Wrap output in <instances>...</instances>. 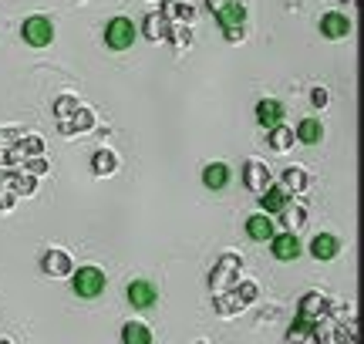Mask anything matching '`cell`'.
<instances>
[{"mask_svg": "<svg viewBox=\"0 0 364 344\" xmlns=\"http://www.w3.org/2000/svg\"><path fill=\"white\" fill-rule=\"evenodd\" d=\"M105 287H108V277H105V270L101 267L71 270V290H75V297H81V301H95V297H101Z\"/></svg>", "mask_w": 364, "mask_h": 344, "instance_id": "obj_1", "label": "cell"}, {"mask_svg": "<svg viewBox=\"0 0 364 344\" xmlns=\"http://www.w3.org/2000/svg\"><path fill=\"white\" fill-rule=\"evenodd\" d=\"M240 270H243V257H236V253H223L219 264H216L213 273H209V287H213L216 294L233 290V287L240 284Z\"/></svg>", "mask_w": 364, "mask_h": 344, "instance_id": "obj_2", "label": "cell"}, {"mask_svg": "<svg viewBox=\"0 0 364 344\" xmlns=\"http://www.w3.org/2000/svg\"><path fill=\"white\" fill-rule=\"evenodd\" d=\"M135 38H138V27H135L132 17H112L105 24V44L112 51H128L135 44Z\"/></svg>", "mask_w": 364, "mask_h": 344, "instance_id": "obj_3", "label": "cell"}, {"mask_svg": "<svg viewBox=\"0 0 364 344\" xmlns=\"http://www.w3.org/2000/svg\"><path fill=\"white\" fill-rule=\"evenodd\" d=\"M21 38L27 41L31 47H47V44L54 41V24H51L47 17L34 14V17H27V21L21 24Z\"/></svg>", "mask_w": 364, "mask_h": 344, "instance_id": "obj_4", "label": "cell"}, {"mask_svg": "<svg viewBox=\"0 0 364 344\" xmlns=\"http://www.w3.org/2000/svg\"><path fill=\"white\" fill-rule=\"evenodd\" d=\"M243 186L250 192H260L267 190V186H274V176H270V169H267V162H260V159H246L243 162Z\"/></svg>", "mask_w": 364, "mask_h": 344, "instance_id": "obj_5", "label": "cell"}, {"mask_svg": "<svg viewBox=\"0 0 364 344\" xmlns=\"http://www.w3.org/2000/svg\"><path fill=\"white\" fill-rule=\"evenodd\" d=\"M71 257L64 253V250H58V246H51V250H44L40 253V273L44 277H54V280H61V277H71Z\"/></svg>", "mask_w": 364, "mask_h": 344, "instance_id": "obj_6", "label": "cell"}, {"mask_svg": "<svg viewBox=\"0 0 364 344\" xmlns=\"http://www.w3.org/2000/svg\"><path fill=\"white\" fill-rule=\"evenodd\" d=\"M297 317H304V321H311V324H317V321H324V317H330V297H324V294H317V290L304 294L300 304H297Z\"/></svg>", "mask_w": 364, "mask_h": 344, "instance_id": "obj_7", "label": "cell"}, {"mask_svg": "<svg viewBox=\"0 0 364 344\" xmlns=\"http://www.w3.org/2000/svg\"><path fill=\"white\" fill-rule=\"evenodd\" d=\"M270 253L280 260V264H290V260H297L300 253H304V243L297 240V233H274L270 236Z\"/></svg>", "mask_w": 364, "mask_h": 344, "instance_id": "obj_8", "label": "cell"}, {"mask_svg": "<svg viewBox=\"0 0 364 344\" xmlns=\"http://www.w3.org/2000/svg\"><path fill=\"white\" fill-rule=\"evenodd\" d=\"M351 31H354V24H351V17L341 14V10H330V14H324L321 17V34L324 38L341 41V38H351Z\"/></svg>", "mask_w": 364, "mask_h": 344, "instance_id": "obj_9", "label": "cell"}, {"mask_svg": "<svg viewBox=\"0 0 364 344\" xmlns=\"http://www.w3.org/2000/svg\"><path fill=\"white\" fill-rule=\"evenodd\" d=\"M125 297H128V304H132V307L149 310V307L159 301V290H156L149 280H132V284L125 287Z\"/></svg>", "mask_w": 364, "mask_h": 344, "instance_id": "obj_10", "label": "cell"}, {"mask_svg": "<svg viewBox=\"0 0 364 344\" xmlns=\"http://www.w3.org/2000/svg\"><path fill=\"white\" fill-rule=\"evenodd\" d=\"M307 250H311L314 260H334V257L341 253V240H337L334 233H317V236L307 243Z\"/></svg>", "mask_w": 364, "mask_h": 344, "instance_id": "obj_11", "label": "cell"}, {"mask_svg": "<svg viewBox=\"0 0 364 344\" xmlns=\"http://www.w3.org/2000/svg\"><path fill=\"white\" fill-rule=\"evenodd\" d=\"M290 199H293V196L283 190V186H267V190L260 192V213H267V216L283 213V206H287Z\"/></svg>", "mask_w": 364, "mask_h": 344, "instance_id": "obj_12", "label": "cell"}, {"mask_svg": "<svg viewBox=\"0 0 364 344\" xmlns=\"http://www.w3.org/2000/svg\"><path fill=\"white\" fill-rule=\"evenodd\" d=\"M202 186L213 192H223L230 186V165H226V162H209V165L202 169Z\"/></svg>", "mask_w": 364, "mask_h": 344, "instance_id": "obj_13", "label": "cell"}, {"mask_svg": "<svg viewBox=\"0 0 364 344\" xmlns=\"http://www.w3.org/2000/svg\"><path fill=\"white\" fill-rule=\"evenodd\" d=\"M274 233H277V227H274V220H270L267 213H253V216L246 220V236L256 240V243H270Z\"/></svg>", "mask_w": 364, "mask_h": 344, "instance_id": "obj_14", "label": "cell"}, {"mask_svg": "<svg viewBox=\"0 0 364 344\" xmlns=\"http://www.w3.org/2000/svg\"><path fill=\"white\" fill-rule=\"evenodd\" d=\"M216 24H219V31L246 24V3H233V0H226V3L216 10Z\"/></svg>", "mask_w": 364, "mask_h": 344, "instance_id": "obj_15", "label": "cell"}, {"mask_svg": "<svg viewBox=\"0 0 364 344\" xmlns=\"http://www.w3.org/2000/svg\"><path fill=\"white\" fill-rule=\"evenodd\" d=\"M283 105L277 102V98H260L256 102V122L263 125V128H274V125H280L283 122Z\"/></svg>", "mask_w": 364, "mask_h": 344, "instance_id": "obj_16", "label": "cell"}, {"mask_svg": "<svg viewBox=\"0 0 364 344\" xmlns=\"http://www.w3.org/2000/svg\"><path fill=\"white\" fill-rule=\"evenodd\" d=\"M0 186L14 190L17 196H34L38 192V176H31V172H3Z\"/></svg>", "mask_w": 364, "mask_h": 344, "instance_id": "obj_17", "label": "cell"}, {"mask_svg": "<svg viewBox=\"0 0 364 344\" xmlns=\"http://www.w3.org/2000/svg\"><path fill=\"white\" fill-rule=\"evenodd\" d=\"M280 186L290 192V196H300V192H307V186H311V176H307L300 165H287L280 176Z\"/></svg>", "mask_w": 364, "mask_h": 344, "instance_id": "obj_18", "label": "cell"}, {"mask_svg": "<svg viewBox=\"0 0 364 344\" xmlns=\"http://www.w3.org/2000/svg\"><path fill=\"white\" fill-rule=\"evenodd\" d=\"M91 172H95L98 179L115 176V172H119V155L112 152V149H98V152L91 155Z\"/></svg>", "mask_w": 364, "mask_h": 344, "instance_id": "obj_19", "label": "cell"}, {"mask_svg": "<svg viewBox=\"0 0 364 344\" xmlns=\"http://www.w3.org/2000/svg\"><path fill=\"white\" fill-rule=\"evenodd\" d=\"M297 142H304V146H317L324 139V125H321V118H304L300 125H297Z\"/></svg>", "mask_w": 364, "mask_h": 344, "instance_id": "obj_20", "label": "cell"}, {"mask_svg": "<svg viewBox=\"0 0 364 344\" xmlns=\"http://www.w3.org/2000/svg\"><path fill=\"white\" fill-rule=\"evenodd\" d=\"M121 344H152V331L142 321H128L121 324Z\"/></svg>", "mask_w": 364, "mask_h": 344, "instance_id": "obj_21", "label": "cell"}, {"mask_svg": "<svg viewBox=\"0 0 364 344\" xmlns=\"http://www.w3.org/2000/svg\"><path fill=\"white\" fill-rule=\"evenodd\" d=\"M267 132H270V139H267V142H270V149H274V152H290V149H293V139H297V135H293V128H287V125H274V128H267Z\"/></svg>", "mask_w": 364, "mask_h": 344, "instance_id": "obj_22", "label": "cell"}, {"mask_svg": "<svg viewBox=\"0 0 364 344\" xmlns=\"http://www.w3.org/2000/svg\"><path fill=\"white\" fill-rule=\"evenodd\" d=\"M243 307H246V304L240 301V294H230V290H223V294L213 301V310H216L219 317H236Z\"/></svg>", "mask_w": 364, "mask_h": 344, "instance_id": "obj_23", "label": "cell"}, {"mask_svg": "<svg viewBox=\"0 0 364 344\" xmlns=\"http://www.w3.org/2000/svg\"><path fill=\"white\" fill-rule=\"evenodd\" d=\"M287 344H307L314 341V324L311 321H304V317H293V324H290V331H287Z\"/></svg>", "mask_w": 364, "mask_h": 344, "instance_id": "obj_24", "label": "cell"}, {"mask_svg": "<svg viewBox=\"0 0 364 344\" xmlns=\"http://www.w3.org/2000/svg\"><path fill=\"white\" fill-rule=\"evenodd\" d=\"M68 128H71V135H78V132H91L95 128V112L91 108H75V115L68 118Z\"/></svg>", "mask_w": 364, "mask_h": 344, "instance_id": "obj_25", "label": "cell"}, {"mask_svg": "<svg viewBox=\"0 0 364 344\" xmlns=\"http://www.w3.org/2000/svg\"><path fill=\"white\" fill-rule=\"evenodd\" d=\"M142 31H145V38L149 41H162L165 38V31H169V21H165L162 14H149V17L142 21Z\"/></svg>", "mask_w": 364, "mask_h": 344, "instance_id": "obj_26", "label": "cell"}, {"mask_svg": "<svg viewBox=\"0 0 364 344\" xmlns=\"http://www.w3.org/2000/svg\"><path fill=\"white\" fill-rule=\"evenodd\" d=\"M165 38L172 41V47H175V51H182V47H189V44H193V31H189V24H169Z\"/></svg>", "mask_w": 364, "mask_h": 344, "instance_id": "obj_27", "label": "cell"}, {"mask_svg": "<svg viewBox=\"0 0 364 344\" xmlns=\"http://www.w3.org/2000/svg\"><path fill=\"white\" fill-rule=\"evenodd\" d=\"M283 220H287L290 233H297V229L307 223V206H300V203H297V206H290V203H287V206H283Z\"/></svg>", "mask_w": 364, "mask_h": 344, "instance_id": "obj_28", "label": "cell"}, {"mask_svg": "<svg viewBox=\"0 0 364 344\" xmlns=\"http://www.w3.org/2000/svg\"><path fill=\"white\" fill-rule=\"evenodd\" d=\"M75 108H78V98H75V95H61V98L54 102V118H58V125L68 122V118L75 115Z\"/></svg>", "mask_w": 364, "mask_h": 344, "instance_id": "obj_29", "label": "cell"}, {"mask_svg": "<svg viewBox=\"0 0 364 344\" xmlns=\"http://www.w3.org/2000/svg\"><path fill=\"white\" fill-rule=\"evenodd\" d=\"M21 139H24L21 128H0V149H14Z\"/></svg>", "mask_w": 364, "mask_h": 344, "instance_id": "obj_30", "label": "cell"}, {"mask_svg": "<svg viewBox=\"0 0 364 344\" xmlns=\"http://www.w3.org/2000/svg\"><path fill=\"white\" fill-rule=\"evenodd\" d=\"M236 294H240V301H243V304H253L260 290H256V284H250V280H243V284H236Z\"/></svg>", "mask_w": 364, "mask_h": 344, "instance_id": "obj_31", "label": "cell"}, {"mask_svg": "<svg viewBox=\"0 0 364 344\" xmlns=\"http://www.w3.org/2000/svg\"><path fill=\"white\" fill-rule=\"evenodd\" d=\"M17 206V192L7 190V186H0V213H10Z\"/></svg>", "mask_w": 364, "mask_h": 344, "instance_id": "obj_32", "label": "cell"}, {"mask_svg": "<svg viewBox=\"0 0 364 344\" xmlns=\"http://www.w3.org/2000/svg\"><path fill=\"white\" fill-rule=\"evenodd\" d=\"M47 169H51V165H47L40 155H34V159H27V162H24V172H31V176H44Z\"/></svg>", "mask_w": 364, "mask_h": 344, "instance_id": "obj_33", "label": "cell"}, {"mask_svg": "<svg viewBox=\"0 0 364 344\" xmlns=\"http://www.w3.org/2000/svg\"><path fill=\"white\" fill-rule=\"evenodd\" d=\"M311 102H314V108H327L330 91H327V88H314V91H311Z\"/></svg>", "mask_w": 364, "mask_h": 344, "instance_id": "obj_34", "label": "cell"}, {"mask_svg": "<svg viewBox=\"0 0 364 344\" xmlns=\"http://www.w3.org/2000/svg\"><path fill=\"white\" fill-rule=\"evenodd\" d=\"M223 38L230 41V44H236V41H246V31H243V24H240V27H226V31H223Z\"/></svg>", "mask_w": 364, "mask_h": 344, "instance_id": "obj_35", "label": "cell"}, {"mask_svg": "<svg viewBox=\"0 0 364 344\" xmlns=\"http://www.w3.org/2000/svg\"><path fill=\"white\" fill-rule=\"evenodd\" d=\"M223 3H226V0H206V7H209V10H213V14H216V10H219V7H223Z\"/></svg>", "mask_w": 364, "mask_h": 344, "instance_id": "obj_36", "label": "cell"}, {"mask_svg": "<svg viewBox=\"0 0 364 344\" xmlns=\"http://www.w3.org/2000/svg\"><path fill=\"white\" fill-rule=\"evenodd\" d=\"M0 344H14V341H10V338H0Z\"/></svg>", "mask_w": 364, "mask_h": 344, "instance_id": "obj_37", "label": "cell"}, {"mask_svg": "<svg viewBox=\"0 0 364 344\" xmlns=\"http://www.w3.org/2000/svg\"><path fill=\"white\" fill-rule=\"evenodd\" d=\"M233 3H246V0H233Z\"/></svg>", "mask_w": 364, "mask_h": 344, "instance_id": "obj_38", "label": "cell"}, {"mask_svg": "<svg viewBox=\"0 0 364 344\" xmlns=\"http://www.w3.org/2000/svg\"><path fill=\"white\" fill-rule=\"evenodd\" d=\"M0 183H3V172H0Z\"/></svg>", "mask_w": 364, "mask_h": 344, "instance_id": "obj_39", "label": "cell"}, {"mask_svg": "<svg viewBox=\"0 0 364 344\" xmlns=\"http://www.w3.org/2000/svg\"><path fill=\"white\" fill-rule=\"evenodd\" d=\"M78 3H81V0H78Z\"/></svg>", "mask_w": 364, "mask_h": 344, "instance_id": "obj_40", "label": "cell"}, {"mask_svg": "<svg viewBox=\"0 0 364 344\" xmlns=\"http://www.w3.org/2000/svg\"><path fill=\"white\" fill-rule=\"evenodd\" d=\"M199 344H202V341H199Z\"/></svg>", "mask_w": 364, "mask_h": 344, "instance_id": "obj_41", "label": "cell"}]
</instances>
